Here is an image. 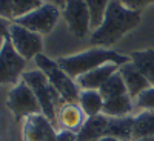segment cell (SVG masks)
<instances>
[{
  "mask_svg": "<svg viewBox=\"0 0 154 141\" xmlns=\"http://www.w3.org/2000/svg\"><path fill=\"white\" fill-rule=\"evenodd\" d=\"M140 20V12L125 8L120 0H111L103 22L96 31H93L89 43L94 46H111L117 43L126 32L139 26Z\"/></svg>",
  "mask_w": 154,
  "mask_h": 141,
  "instance_id": "1",
  "label": "cell"
},
{
  "mask_svg": "<svg viewBox=\"0 0 154 141\" xmlns=\"http://www.w3.org/2000/svg\"><path fill=\"white\" fill-rule=\"evenodd\" d=\"M57 65L65 71L72 80H75L77 77H80L89 71H93L96 68H100L106 65V63H116V65H125L130 61V58L116 52L111 49H103V48H94L85 51V52L69 55V57H60L56 60Z\"/></svg>",
  "mask_w": 154,
  "mask_h": 141,
  "instance_id": "2",
  "label": "cell"
},
{
  "mask_svg": "<svg viewBox=\"0 0 154 141\" xmlns=\"http://www.w3.org/2000/svg\"><path fill=\"white\" fill-rule=\"evenodd\" d=\"M22 80L26 83L31 91L34 92V95L37 97L38 103L42 106V113L51 121L54 127L57 126V106L59 109L66 103L65 100L60 97V94L56 89L49 84L46 75L38 69V71H26L23 72Z\"/></svg>",
  "mask_w": 154,
  "mask_h": 141,
  "instance_id": "3",
  "label": "cell"
},
{
  "mask_svg": "<svg viewBox=\"0 0 154 141\" xmlns=\"http://www.w3.org/2000/svg\"><path fill=\"white\" fill-rule=\"evenodd\" d=\"M34 60H35L37 68L46 75L49 84L60 94V97L65 100L66 103H72V104L79 103V97H80L79 86H77V83L57 65L56 60H51L43 54H38Z\"/></svg>",
  "mask_w": 154,
  "mask_h": 141,
  "instance_id": "4",
  "label": "cell"
},
{
  "mask_svg": "<svg viewBox=\"0 0 154 141\" xmlns=\"http://www.w3.org/2000/svg\"><path fill=\"white\" fill-rule=\"evenodd\" d=\"M6 104H8L9 110L16 115L17 120H20L23 117L28 118L31 115L42 113V106L38 103L37 97L34 95L31 87L23 80L11 89Z\"/></svg>",
  "mask_w": 154,
  "mask_h": 141,
  "instance_id": "5",
  "label": "cell"
},
{
  "mask_svg": "<svg viewBox=\"0 0 154 141\" xmlns=\"http://www.w3.org/2000/svg\"><path fill=\"white\" fill-rule=\"evenodd\" d=\"M59 8L53 3H45L40 8L34 9L29 14L23 16L20 19H16L14 23L26 28L35 34H48L51 32L59 22Z\"/></svg>",
  "mask_w": 154,
  "mask_h": 141,
  "instance_id": "6",
  "label": "cell"
},
{
  "mask_svg": "<svg viewBox=\"0 0 154 141\" xmlns=\"http://www.w3.org/2000/svg\"><path fill=\"white\" fill-rule=\"evenodd\" d=\"M26 66L25 60L11 43V38H5L3 49L0 52V84H19Z\"/></svg>",
  "mask_w": 154,
  "mask_h": 141,
  "instance_id": "7",
  "label": "cell"
},
{
  "mask_svg": "<svg viewBox=\"0 0 154 141\" xmlns=\"http://www.w3.org/2000/svg\"><path fill=\"white\" fill-rule=\"evenodd\" d=\"M9 38L14 49L25 60L35 58L38 54H42L43 42H42L40 34H35L14 22H12L9 28Z\"/></svg>",
  "mask_w": 154,
  "mask_h": 141,
  "instance_id": "8",
  "label": "cell"
},
{
  "mask_svg": "<svg viewBox=\"0 0 154 141\" xmlns=\"http://www.w3.org/2000/svg\"><path fill=\"white\" fill-rule=\"evenodd\" d=\"M63 17L71 32L79 38H83L91 29V12L85 0H66L63 8Z\"/></svg>",
  "mask_w": 154,
  "mask_h": 141,
  "instance_id": "9",
  "label": "cell"
},
{
  "mask_svg": "<svg viewBox=\"0 0 154 141\" xmlns=\"http://www.w3.org/2000/svg\"><path fill=\"white\" fill-rule=\"evenodd\" d=\"M57 132L56 127L43 113L31 115L26 118L23 126V140L25 141H56Z\"/></svg>",
  "mask_w": 154,
  "mask_h": 141,
  "instance_id": "10",
  "label": "cell"
},
{
  "mask_svg": "<svg viewBox=\"0 0 154 141\" xmlns=\"http://www.w3.org/2000/svg\"><path fill=\"white\" fill-rule=\"evenodd\" d=\"M119 65L116 63H106V65L100 66V68H96L93 71H89L80 77L75 78V83L79 87H82L83 91H99L109 77L112 74H116L119 71Z\"/></svg>",
  "mask_w": 154,
  "mask_h": 141,
  "instance_id": "11",
  "label": "cell"
},
{
  "mask_svg": "<svg viewBox=\"0 0 154 141\" xmlns=\"http://www.w3.org/2000/svg\"><path fill=\"white\" fill-rule=\"evenodd\" d=\"M119 72L123 77V81H125L126 89H128V95L131 98H137L143 91L151 87L149 81L142 75V72L136 68V65L133 61H128L125 65H122L119 68Z\"/></svg>",
  "mask_w": 154,
  "mask_h": 141,
  "instance_id": "12",
  "label": "cell"
},
{
  "mask_svg": "<svg viewBox=\"0 0 154 141\" xmlns=\"http://www.w3.org/2000/svg\"><path fill=\"white\" fill-rule=\"evenodd\" d=\"M109 117L100 113L97 117H89L85 120L80 131L77 132V140L75 141H99L105 135L106 126H108Z\"/></svg>",
  "mask_w": 154,
  "mask_h": 141,
  "instance_id": "13",
  "label": "cell"
},
{
  "mask_svg": "<svg viewBox=\"0 0 154 141\" xmlns=\"http://www.w3.org/2000/svg\"><path fill=\"white\" fill-rule=\"evenodd\" d=\"M133 129H134V117H117L109 118L105 135L114 137L119 141H133Z\"/></svg>",
  "mask_w": 154,
  "mask_h": 141,
  "instance_id": "14",
  "label": "cell"
},
{
  "mask_svg": "<svg viewBox=\"0 0 154 141\" xmlns=\"http://www.w3.org/2000/svg\"><path fill=\"white\" fill-rule=\"evenodd\" d=\"M83 115L85 113L80 109V106L72 103H65L59 109V121L63 126V129L75 132V131H80V127L85 123Z\"/></svg>",
  "mask_w": 154,
  "mask_h": 141,
  "instance_id": "15",
  "label": "cell"
},
{
  "mask_svg": "<svg viewBox=\"0 0 154 141\" xmlns=\"http://www.w3.org/2000/svg\"><path fill=\"white\" fill-rule=\"evenodd\" d=\"M133 110V98L130 95H120L116 98L105 100L102 113L109 118H117V117H126Z\"/></svg>",
  "mask_w": 154,
  "mask_h": 141,
  "instance_id": "16",
  "label": "cell"
},
{
  "mask_svg": "<svg viewBox=\"0 0 154 141\" xmlns=\"http://www.w3.org/2000/svg\"><path fill=\"white\" fill-rule=\"evenodd\" d=\"M130 58L136 65V68L142 72V75L149 81V84L154 86V49L134 51L131 52Z\"/></svg>",
  "mask_w": 154,
  "mask_h": 141,
  "instance_id": "17",
  "label": "cell"
},
{
  "mask_svg": "<svg viewBox=\"0 0 154 141\" xmlns=\"http://www.w3.org/2000/svg\"><path fill=\"white\" fill-rule=\"evenodd\" d=\"M105 100L99 91H82L79 97V106L86 117H97L102 113Z\"/></svg>",
  "mask_w": 154,
  "mask_h": 141,
  "instance_id": "18",
  "label": "cell"
},
{
  "mask_svg": "<svg viewBox=\"0 0 154 141\" xmlns=\"http://www.w3.org/2000/svg\"><path fill=\"white\" fill-rule=\"evenodd\" d=\"M154 137V110H145L134 117L133 141Z\"/></svg>",
  "mask_w": 154,
  "mask_h": 141,
  "instance_id": "19",
  "label": "cell"
},
{
  "mask_svg": "<svg viewBox=\"0 0 154 141\" xmlns=\"http://www.w3.org/2000/svg\"><path fill=\"white\" fill-rule=\"evenodd\" d=\"M99 92H100V95H102L103 100H109V98H116V97H120V95H126L128 89H126V84L123 81V77L120 75V72L117 71L116 74H112L109 78L102 84V87L99 89Z\"/></svg>",
  "mask_w": 154,
  "mask_h": 141,
  "instance_id": "20",
  "label": "cell"
},
{
  "mask_svg": "<svg viewBox=\"0 0 154 141\" xmlns=\"http://www.w3.org/2000/svg\"><path fill=\"white\" fill-rule=\"evenodd\" d=\"M109 2L111 0H85V3L89 8V12H91V29L93 31H96L102 25V22H103Z\"/></svg>",
  "mask_w": 154,
  "mask_h": 141,
  "instance_id": "21",
  "label": "cell"
},
{
  "mask_svg": "<svg viewBox=\"0 0 154 141\" xmlns=\"http://www.w3.org/2000/svg\"><path fill=\"white\" fill-rule=\"evenodd\" d=\"M43 3L42 0H11V6H12V14H14V20L20 19L23 16L29 14L34 9L40 8Z\"/></svg>",
  "mask_w": 154,
  "mask_h": 141,
  "instance_id": "22",
  "label": "cell"
},
{
  "mask_svg": "<svg viewBox=\"0 0 154 141\" xmlns=\"http://www.w3.org/2000/svg\"><path fill=\"white\" fill-rule=\"evenodd\" d=\"M136 100V106L142 107L146 110H154V86L148 87L146 91H143Z\"/></svg>",
  "mask_w": 154,
  "mask_h": 141,
  "instance_id": "23",
  "label": "cell"
},
{
  "mask_svg": "<svg viewBox=\"0 0 154 141\" xmlns=\"http://www.w3.org/2000/svg\"><path fill=\"white\" fill-rule=\"evenodd\" d=\"M120 2L123 3L125 8L131 9V11H136V12H140L148 5L154 3V0H120Z\"/></svg>",
  "mask_w": 154,
  "mask_h": 141,
  "instance_id": "24",
  "label": "cell"
},
{
  "mask_svg": "<svg viewBox=\"0 0 154 141\" xmlns=\"http://www.w3.org/2000/svg\"><path fill=\"white\" fill-rule=\"evenodd\" d=\"M0 17L14 22V14H12L11 0H0Z\"/></svg>",
  "mask_w": 154,
  "mask_h": 141,
  "instance_id": "25",
  "label": "cell"
},
{
  "mask_svg": "<svg viewBox=\"0 0 154 141\" xmlns=\"http://www.w3.org/2000/svg\"><path fill=\"white\" fill-rule=\"evenodd\" d=\"M75 140H77V134L68 129L57 132V138H56V141H75Z\"/></svg>",
  "mask_w": 154,
  "mask_h": 141,
  "instance_id": "26",
  "label": "cell"
},
{
  "mask_svg": "<svg viewBox=\"0 0 154 141\" xmlns=\"http://www.w3.org/2000/svg\"><path fill=\"white\" fill-rule=\"evenodd\" d=\"M12 22L6 20L3 17H0V38H8L9 37V28H11Z\"/></svg>",
  "mask_w": 154,
  "mask_h": 141,
  "instance_id": "27",
  "label": "cell"
},
{
  "mask_svg": "<svg viewBox=\"0 0 154 141\" xmlns=\"http://www.w3.org/2000/svg\"><path fill=\"white\" fill-rule=\"evenodd\" d=\"M99 141H119L117 138H114V137H109V135H103Z\"/></svg>",
  "mask_w": 154,
  "mask_h": 141,
  "instance_id": "28",
  "label": "cell"
},
{
  "mask_svg": "<svg viewBox=\"0 0 154 141\" xmlns=\"http://www.w3.org/2000/svg\"><path fill=\"white\" fill-rule=\"evenodd\" d=\"M65 2H66V0H54V5H56V6H62V8H65Z\"/></svg>",
  "mask_w": 154,
  "mask_h": 141,
  "instance_id": "29",
  "label": "cell"
},
{
  "mask_svg": "<svg viewBox=\"0 0 154 141\" xmlns=\"http://www.w3.org/2000/svg\"><path fill=\"white\" fill-rule=\"evenodd\" d=\"M136 141H154V137H148V138H142V140H136Z\"/></svg>",
  "mask_w": 154,
  "mask_h": 141,
  "instance_id": "30",
  "label": "cell"
},
{
  "mask_svg": "<svg viewBox=\"0 0 154 141\" xmlns=\"http://www.w3.org/2000/svg\"><path fill=\"white\" fill-rule=\"evenodd\" d=\"M3 45H5V38H0V52H2V49H3Z\"/></svg>",
  "mask_w": 154,
  "mask_h": 141,
  "instance_id": "31",
  "label": "cell"
}]
</instances>
